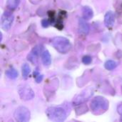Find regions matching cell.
I'll return each mask as SVG.
<instances>
[{
	"label": "cell",
	"mask_w": 122,
	"mask_h": 122,
	"mask_svg": "<svg viewBox=\"0 0 122 122\" xmlns=\"http://www.w3.org/2000/svg\"><path fill=\"white\" fill-rule=\"evenodd\" d=\"M109 101L106 98L101 96L94 97L90 103L91 111L94 115L103 114L109 109Z\"/></svg>",
	"instance_id": "1"
},
{
	"label": "cell",
	"mask_w": 122,
	"mask_h": 122,
	"mask_svg": "<svg viewBox=\"0 0 122 122\" xmlns=\"http://www.w3.org/2000/svg\"><path fill=\"white\" fill-rule=\"evenodd\" d=\"M46 114L49 119L56 122H64L68 115V110L63 107H51L46 111Z\"/></svg>",
	"instance_id": "2"
},
{
	"label": "cell",
	"mask_w": 122,
	"mask_h": 122,
	"mask_svg": "<svg viewBox=\"0 0 122 122\" xmlns=\"http://www.w3.org/2000/svg\"><path fill=\"white\" fill-rule=\"evenodd\" d=\"M51 44L58 52L63 54H67L71 49L70 41L64 36L54 37L51 40Z\"/></svg>",
	"instance_id": "3"
},
{
	"label": "cell",
	"mask_w": 122,
	"mask_h": 122,
	"mask_svg": "<svg viewBox=\"0 0 122 122\" xmlns=\"http://www.w3.org/2000/svg\"><path fill=\"white\" fill-rule=\"evenodd\" d=\"M14 116L17 122H27L30 120L31 113L26 107H19L15 110Z\"/></svg>",
	"instance_id": "4"
},
{
	"label": "cell",
	"mask_w": 122,
	"mask_h": 122,
	"mask_svg": "<svg viewBox=\"0 0 122 122\" xmlns=\"http://www.w3.org/2000/svg\"><path fill=\"white\" fill-rule=\"evenodd\" d=\"M93 94H94V90L92 88L89 87L86 89H84V91H82L81 93H79L78 95L75 97V98L74 99V102H73L74 104L80 105L84 103L85 102H86L89 99L92 97Z\"/></svg>",
	"instance_id": "5"
},
{
	"label": "cell",
	"mask_w": 122,
	"mask_h": 122,
	"mask_svg": "<svg viewBox=\"0 0 122 122\" xmlns=\"http://www.w3.org/2000/svg\"><path fill=\"white\" fill-rule=\"evenodd\" d=\"M14 15L9 11H5L1 17V26L4 31H8L11 28L14 21Z\"/></svg>",
	"instance_id": "6"
},
{
	"label": "cell",
	"mask_w": 122,
	"mask_h": 122,
	"mask_svg": "<svg viewBox=\"0 0 122 122\" xmlns=\"http://www.w3.org/2000/svg\"><path fill=\"white\" fill-rule=\"evenodd\" d=\"M19 95L20 98L24 101H29L32 99L35 94L34 92L32 90V89L27 85H22L19 87L18 89Z\"/></svg>",
	"instance_id": "7"
},
{
	"label": "cell",
	"mask_w": 122,
	"mask_h": 122,
	"mask_svg": "<svg viewBox=\"0 0 122 122\" xmlns=\"http://www.w3.org/2000/svg\"><path fill=\"white\" fill-rule=\"evenodd\" d=\"M43 49H44V46L41 44L34 46L32 49V50L31 51V52L29 54V55L27 56L28 60L30 61L31 63L35 64L37 61V59H38L39 56L42 54Z\"/></svg>",
	"instance_id": "8"
},
{
	"label": "cell",
	"mask_w": 122,
	"mask_h": 122,
	"mask_svg": "<svg viewBox=\"0 0 122 122\" xmlns=\"http://www.w3.org/2000/svg\"><path fill=\"white\" fill-rule=\"evenodd\" d=\"M115 22V14L112 11H109L106 13L104 16V24L107 27H112Z\"/></svg>",
	"instance_id": "9"
},
{
	"label": "cell",
	"mask_w": 122,
	"mask_h": 122,
	"mask_svg": "<svg viewBox=\"0 0 122 122\" xmlns=\"http://www.w3.org/2000/svg\"><path fill=\"white\" fill-rule=\"evenodd\" d=\"M84 18L79 19V31L81 34H87L89 32V26Z\"/></svg>",
	"instance_id": "10"
},
{
	"label": "cell",
	"mask_w": 122,
	"mask_h": 122,
	"mask_svg": "<svg viewBox=\"0 0 122 122\" xmlns=\"http://www.w3.org/2000/svg\"><path fill=\"white\" fill-rule=\"evenodd\" d=\"M41 61L43 64L46 66H49L51 63V57L49 51L46 50L43 51L42 54H41Z\"/></svg>",
	"instance_id": "11"
},
{
	"label": "cell",
	"mask_w": 122,
	"mask_h": 122,
	"mask_svg": "<svg viewBox=\"0 0 122 122\" xmlns=\"http://www.w3.org/2000/svg\"><path fill=\"white\" fill-rule=\"evenodd\" d=\"M82 15H83V18L84 19L89 20L94 16L93 10L92 9V8H90L88 6H83V8H82Z\"/></svg>",
	"instance_id": "12"
},
{
	"label": "cell",
	"mask_w": 122,
	"mask_h": 122,
	"mask_svg": "<svg viewBox=\"0 0 122 122\" xmlns=\"http://www.w3.org/2000/svg\"><path fill=\"white\" fill-rule=\"evenodd\" d=\"M5 74L10 79H15L16 78L18 77V75H19L18 71L15 69H14V68H11V69H8L6 71Z\"/></svg>",
	"instance_id": "13"
},
{
	"label": "cell",
	"mask_w": 122,
	"mask_h": 122,
	"mask_svg": "<svg viewBox=\"0 0 122 122\" xmlns=\"http://www.w3.org/2000/svg\"><path fill=\"white\" fill-rule=\"evenodd\" d=\"M104 66L107 70L112 71L116 69V67L117 66V63L114 60H108L105 62Z\"/></svg>",
	"instance_id": "14"
},
{
	"label": "cell",
	"mask_w": 122,
	"mask_h": 122,
	"mask_svg": "<svg viewBox=\"0 0 122 122\" xmlns=\"http://www.w3.org/2000/svg\"><path fill=\"white\" fill-rule=\"evenodd\" d=\"M20 3V0H7L6 6L10 9H15Z\"/></svg>",
	"instance_id": "15"
},
{
	"label": "cell",
	"mask_w": 122,
	"mask_h": 122,
	"mask_svg": "<svg viewBox=\"0 0 122 122\" xmlns=\"http://www.w3.org/2000/svg\"><path fill=\"white\" fill-rule=\"evenodd\" d=\"M31 72V68L27 64H24L22 66V76L24 79H26Z\"/></svg>",
	"instance_id": "16"
},
{
	"label": "cell",
	"mask_w": 122,
	"mask_h": 122,
	"mask_svg": "<svg viewBox=\"0 0 122 122\" xmlns=\"http://www.w3.org/2000/svg\"><path fill=\"white\" fill-rule=\"evenodd\" d=\"M92 58L89 56V55H86L82 58V62L83 64H84L85 65H89L92 63Z\"/></svg>",
	"instance_id": "17"
},
{
	"label": "cell",
	"mask_w": 122,
	"mask_h": 122,
	"mask_svg": "<svg viewBox=\"0 0 122 122\" xmlns=\"http://www.w3.org/2000/svg\"><path fill=\"white\" fill-rule=\"evenodd\" d=\"M34 76H35V80H36V81L37 83H40V82L42 81L44 76L41 75V74L40 75V74H39V72L37 71V70H36V71H34Z\"/></svg>",
	"instance_id": "18"
},
{
	"label": "cell",
	"mask_w": 122,
	"mask_h": 122,
	"mask_svg": "<svg viewBox=\"0 0 122 122\" xmlns=\"http://www.w3.org/2000/svg\"><path fill=\"white\" fill-rule=\"evenodd\" d=\"M51 21L49 19H44L42 21H41V25L43 27H48L50 24H51Z\"/></svg>",
	"instance_id": "19"
},
{
	"label": "cell",
	"mask_w": 122,
	"mask_h": 122,
	"mask_svg": "<svg viewBox=\"0 0 122 122\" xmlns=\"http://www.w3.org/2000/svg\"><path fill=\"white\" fill-rule=\"evenodd\" d=\"M117 112L119 113V115H121L122 117V102L121 104H119L117 107Z\"/></svg>",
	"instance_id": "20"
},
{
	"label": "cell",
	"mask_w": 122,
	"mask_h": 122,
	"mask_svg": "<svg viewBox=\"0 0 122 122\" xmlns=\"http://www.w3.org/2000/svg\"></svg>",
	"instance_id": "21"
}]
</instances>
